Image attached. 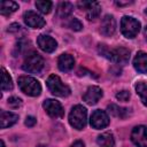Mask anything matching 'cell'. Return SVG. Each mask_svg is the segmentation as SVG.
Listing matches in <instances>:
<instances>
[{
	"mask_svg": "<svg viewBox=\"0 0 147 147\" xmlns=\"http://www.w3.org/2000/svg\"><path fill=\"white\" fill-rule=\"evenodd\" d=\"M98 49H99V53L102 56L111 60L115 63L125 64L130 60V51L125 47H117V48L110 49V48L107 47V45H101L100 44Z\"/></svg>",
	"mask_w": 147,
	"mask_h": 147,
	"instance_id": "1",
	"label": "cell"
},
{
	"mask_svg": "<svg viewBox=\"0 0 147 147\" xmlns=\"http://www.w3.org/2000/svg\"><path fill=\"white\" fill-rule=\"evenodd\" d=\"M18 87L21 91L30 96H38L41 92L40 83L30 76H21L18 78Z\"/></svg>",
	"mask_w": 147,
	"mask_h": 147,
	"instance_id": "2",
	"label": "cell"
},
{
	"mask_svg": "<svg viewBox=\"0 0 147 147\" xmlns=\"http://www.w3.org/2000/svg\"><path fill=\"white\" fill-rule=\"evenodd\" d=\"M86 118H87V110L82 105H76L72 107L70 114H69V123L71 126H74L77 130H83L86 125Z\"/></svg>",
	"mask_w": 147,
	"mask_h": 147,
	"instance_id": "3",
	"label": "cell"
},
{
	"mask_svg": "<svg viewBox=\"0 0 147 147\" xmlns=\"http://www.w3.org/2000/svg\"><path fill=\"white\" fill-rule=\"evenodd\" d=\"M44 59L41 55H39L37 52H30L28 53L24 62H23V70L30 74H38L44 68Z\"/></svg>",
	"mask_w": 147,
	"mask_h": 147,
	"instance_id": "4",
	"label": "cell"
},
{
	"mask_svg": "<svg viewBox=\"0 0 147 147\" xmlns=\"http://www.w3.org/2000/svg\"><path fill=\"white\" fill-rule=\"evenodd\" d=\"M121 31L126 38H134L140 31V22L132 16H123L121 20Z\"/></svg>",
	"mask_w": 147,
	"mask_h": 147,
	"instance_id": "5",
	"label": "cell"
},
{
	"mask_svg": "<svg viewBox=\"0 0 147 147\" xmlns=\"http://www.w3.org/2000/svg\"><path fill=\"white\" fill-rule=\"evenodd\" d=\"M47 86L49 91L56 96H68L71 92L70 87L64 84L57 75H51L47 78Z\"/></svg>",
	"mask_w": 147,
	"mask_h": 147,
	"instance_id": "6",
	"label": "cell"
},
{
	"mask_svg": "<svg viewBox=\"0 0 147 147\" xmlns=\"http://www.w3.org/2000/svg\"><path fill=\"white\" fill-rule=\"evenodd\" d=\"M90 124H91L92 127H94L96 130L103 129L109 124V117H108L106 111H103L101 109H96L91 115Z\"/></svg>",
	"mask_w": 147,
	"mask_h": 147,
	"instance_id": "7",
	"label": "cell"
},
{
	"mask_svg": "<svg viewBox=\"0 0 147 147\" xmlns=\"http://www.w3.org/2000/svg\"><path fill=\"white\" fill-rule=\"evenodd\" d=\"M131 140L138 147H147V126L138 125L131 132Z\"/></svg>",
	"mask_w": 147,
	"mask_h": 147,
	"instance_id": "8",
	"label": "cell"
},
{
	"mask_svg": "<svg viewBox=\"0 0 147 147\" xmlns=\"http://www.w3.org/2000/svg\"><path fill=\"white\" fill-rule=\"evenodd\" d=\"M42 107L44 109L46 110V113L53 117V118H59V117H62L63 114H64V110L61 106V103L54 99H47L44 101L42 103Z\"/></svg>",
	"mask_w": 147,
	"mask_h": 147,
	"instance_id": "9",
	"label": "cell"
},
{
	"mask_svg": "<svg viewBox=\"0 0 147 147\" xmlns=\"http://www.w3.org/2000/svg\"><path fill=\"white\" fill-rule=\"evenodd\" d=\"M78 6L83 9H86V18L88 21H92V20H95L99 15H100V11H101V7L99 5V2H95V1H80L78 2Z\"/></svg>",
	"mask_w": 147,
	"mask_h": 147,
	"instance_id": "10",
	"label": "cell"
},
{
	"mask_svg": "<svg viewBox=\"0 0 147 147\" xmlns=\"http://www.w3.org/2000/svg\"><path fill=\"white\" fill-rule=\"evenodd\" d=\"M23 18H24L25 24L30 28H33V29H40L46 24L45 20L40 15H38L37 13H34L32 10L25 11L23 15Z\"/></svg>",
	"mask_w": 147,
	"mask_h": 147,
	"instance_id": "11",
	"label": "cell"
},
{
	"mask_svg": "<svg viewBox=\"0 0 147 147\" xmlns=\"http://www.w3.org/2000/svg\"><path fill=\"white\" fill-rule=\"evenodd\" d=\"M37 44L39 46V48L46 53H52L56 49L57 47V42L54 38L46 36V34H40L37 38Z\"/></svg>",
	"mask_w": 147,
	"mask_h": 147,
	"instance_id": "12",
	"label": "cell"
},
{
	"mask_svg": "<svg viewBox=\"0 0 147 147\" xmlns=\"http://www.w3.org/2000/svg\"><path fill=\"white\" fill-rule=\"evenodd\" d=\"M116 30V21L113 15H106L102 21H101V26H100V32L103 36H113Z\"/></svg>",
	"mask_w": 147,
	"mask_h": 147,
	"instance_id": "13",
	"label": "cell"
},
{
	"mask_svg": "<svg viewBox=\"0 0 147 147\" xmlns=\"http://www.w3.org/2000/svg\"><path fill=\"white\" fill-rule=\"evenodd\" d=\"M102 96V90L99 86H90L83 95V100L88 105H95Z\"/></svg>",
	"mask_w": 147,
	"mask_h": 147,
	"instance_id": "14",
	"label": "cell"
},
{
	"mask_svg": "<svg viewBox=\"0 0 147 147\" xmlns=\"http://www.w3.org/2000/svg\"><path fill=\"white\" fill-rule=\"evenodd\" d=\"M133 67L141 74H147V53L138 52L133 59Z\"/></svg>",
	"mask_w": 147,
	"mask_h": 147,
	"instance_id": "15",
	"label": "cell"
},
{
	"mask_svg": "<svg viewBox=\"0 0 147 147\" xmlns=\"http://www.w3.org/2000/svg\"><path fill=\"white\" fill-rule=\"evenodd\" d=\"M75 65V60L70 54H61L57 60V67L61 71L68 72Z\"/></svg>",
	"mask_w": 147,
	"mask_h": 147,
	"instance_id": "16",
	"label": "cell"
},
{
	"mask_svg": "<svg viewBox=\"0 0 147 147\" xmlns=\"http://www.w3.org/2000/svg\"><path fill=\"white\" fill-rule=\"evenodd\" d=\"M17 119H18V116L14 113L6 111V110H1V113H0V126H1V129H6V127L14 125L17 122Z\"/></svg>",
	"mask_w": 147,
	"mask_h": 147,
	"instance_id": "17",
	"label": "cell"
},
{
	"mask_svg": "<svg viewBox=\"0 0 147 147\" xmlns=\"http://www.w3.org/2000/svg\"><path fill=\"white\" fill-rule=\"evenodd\" d=\"M108 111L114 116V117H117V118H125L130 115V111L127 108H123V107H119L115 103H111L108 106Z\"/></svg>",
	"mask_w": 147,
	"mask_h": 147,
	"instance_id": "18",
	"label": "cell"
},
{
	"mask_svg": "<svg viewBox=\"0 0 147 147\" xmlns=\"http://www.w3.org/2000/svg\"><path fill=\"white\" fill-rule=\"evenodd\" d=\"M96 142L99 147H114L115 140L110 132H103L96 138Z\"/></svg>",
	"mask_w": 147,
	"mask_h": 147,
	"instance_id": "19",
	"label": "cell"
},
{
	"mask_svg": "<svg viewBox=\"0 0 147 147\" xmlns=\"http://www.w3.org/2000/svg\"><path fill=\"white\" fill-rule=\"evenodd\" d=\"M72 9H74V6L68 2V1H62L59 3L57 6V15L62 18H67L71 13H72Z\"/></svg>",
	"mask_w": 147,
	"mask_h": 147,
	"instance_id": "20",
	"label": "cell"
},
{
	"mask_svg": "<svg viewBox=\"0 0 147 147\" xmlns=\"http://www.w3.org/2000/svg\"><path fill=\"white\" fill-rule=\"evenodd\" d=\"M18 9V5L15 1H1L0 5V13L2 15H10L11 13Z\"/></svg>",
	"mask_w": 147,
	"mask_h": 147,
	"instance_id": "21",
	"label": "cell"
},
{
	"mask_svg": "<svg viewBox=\"0 0 147 147\" xmlns=\"http://www.w3.org/2000/svg\"><path fill=\"white\" fill-rule=\"evenodd\" d=\"M2 71V83H1V88L2 91H9L13 88V82H11V78L9 76V74L7 72V70L5 68L1 69Z\"/></svg>",
	"mask_w": 147,
	"mask_h": 147,
	"instance_id": "22",
	"label": "cell"
},
{
	"mask_svg": "<svg viewBox=\"0 0 147 147\" xmlns=\"http://www.w3.org/2000/svg\"><path fill=\"white\" fill-rule=\"evenodd\" d=\"M136 91H137V93L139 94V96H140L142 103H144L145 106H147V84H145V83H142V82L138 83V84L136 85Z\"/></svg>",
	"mask_w": 147,
	"mask_h": 147,
	"instance_id": "23",
	"label": "cell"
},
{
	"mask_svg": "<svg viewBox=\"0 0 147 147\" xmlns=\"http://www.w3.org/2000/svg\"><path fill=\"white\" fill-rule=\"evenodd\" d=\"M52 1H45V0H38L36 1L37 9L42 14H48L52 9Z\"/></svg>",
	"mask_w": 147,
	"mask_h": 147,
	"instance_id": "24",
	"label": "cell"
},
{
	"mask_svg": "<svg viewBox=\"0 0 147 147\" xmlns=\"http://www.w3.org/2000/svg\"><path fill=\"white\" fill-rule=\"evenodd\" d=\"M68 26L71 29V30H74V31H79V30H82V28H83V24L80 23V21L79 20H77V18H71L70 21H69V23H68Z\"/></svg>",
	"mask_w": 147,
	"mask_h": 147,
	"instance_id": "25",
	"label": "cell"
},
{
	"mask_svg": "<svg viewBox=\"0 0 147 147\" xmlns=\"http://www.w3.org/2000/svg\"><path fill=\"white\" fill-rule=\"evenodd\" d=\"M8 106L9 107H11V108H18L21 105H22V100L20 99V98H17V96H10L9 99H8Z\"/></svg>",
	"mask_w": 147,
	"mask_h": 147,
	"instance_id": "26",
	"label": "cell"
},
{
	"mask_svg": "<svg viewBox=\"0 0 147 147\" xmlns=\"http://www.w3.org/2000/svg\"><path fill=\"white\" fill-rule=\"evenodd\" d=\"M116 99L117 100H119V101H122V102H126V101H129V99H130V93L127 92V91H119L117 94H116Z\"/></svg>",
	"mask_w": 147,
	"mask_h": 147,
	"instance_id": "27",
	"label": "cell"
},
{
	"mask_svg": "<svg viewBox=\"0 0 147 147\" xmlns=\"http://www.w3.org/2000/svg\"><path fill=\"white\" fill-rule=\"evenodd\" d=\"M21 30H22V26L20 24H17V23H14V24L9 25V28H8V31L9 32H18Z\"/></svg>",
	"mask_w": 147,
	"mask_h": 147,
	"instance_id": "28",
	"label": "cell"
},
{
	"mask_svg": "<svg viewBox=\"0 0 147 147\" xmlns=\"http://www.w3.org/2000/svg\"><path fill=\"white\" fill-rule=\"evenodd\" d=\"M36 122H37V119H36L33 116H28L26 119H25V125L31 127V126H33V125L36 124Z\"/></svg>",
	"mask_w": 147,
	"mask_h": 147,
	"instance_id": "29",
	"label": "cell"
},
{
	"mask_svg": "<svg viewBox=\"0 0 147 147\" xmlns=\"http://www.w3.org/2000/svg\"><path fill=\"white\" fill-rule=\"evenodd\" d=\"M70 147H84V142L82 140H76Z\"/></svg>",
	"mask_w": 147,
	"mask_h": 147,
	"instance_id": "30",
	"label": "cell"
},
{
	"mask_svg": "<svg viewBox=\"0 0 147 147\" xmlns=\"http://www.w3.org/2000/svg\"><path fill=\"white\" fill-rule=\"evenodd\" d=\"M144 36H145V38L147 39V26H146L145 30H144Z\"/></svg>",
	"mask_w": 147,
	"mask_h": 147,
	"instance_id": "31",
	"label": "cell"
},
{
	"mask_svg": "<svg viewBox=\"0 0 147 147\" xmlns=\"http://www.w3.org/2000/svg\"><path fill=\"white\" fill-rule=\"evenodd\" d=\"M0 144H1V147H5V142H3V140H0Z\"/></svg>",
	"mask_w": 147,
	"mask_h": 147,
	"instance_id": "32",
	"label": "cell"
},
{
	"mask_svg": "<svg viewBox=\"0 0 147 147\" xmlns=\"http://www.w3.org/2000/svg\"><path fill=\"white\" fill-rule=\"evenodd\" d=\"M146 14H147V9H146Z\"/></svg>",
	"mask_w": 147,
	"mask_h": 147,
	"instance_id": "33",
	"label": "cell"
}]
</instances>
